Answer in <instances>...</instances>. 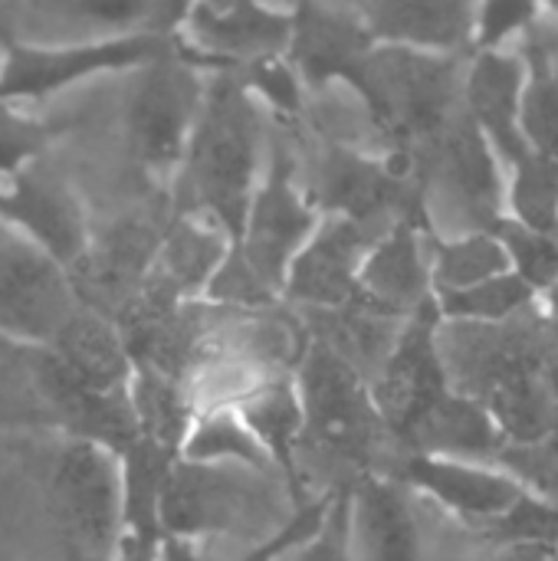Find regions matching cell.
<instances>
[{"instance_id":"6da1fadb","label":"cell","mask_w":558,"mask_h":561,"mask_svg":"<svg viewBox=\"0 0 558 561\" xmlns=\"http://www.w3.org/2000/svg\"><path fill=\"white\" fill-rule=\"evenodd\" d=\"M257 164V112L243 89L220 79L197 118L187 151V184L194 201L230 233L243 237L250 217V178Z\"/></svg>"},{"instance_id":"7a4b0ae2","label":"cell","mask_w":558,"mask_h":561,"mask_svg":"<svg viewBox=\"0 0 558 561\" xmlns=\"http://www.w3.org/2000/svg\"><path fill=\"white\" fill-rule=\"evenodd\" d=\"M378 125L401 145H428L447 122L454 102V62L408 49L365 56L352 72Z\"/></svg>"},{"instance_id":"3957f363","label":"cell","mask_w":558,"mask_h":561,"mask_svg":"<svg viewBox=\"0 0 558 561\" xmlns=\"http://www.w3.org/2000/svg\"><path fill=\"white\" fill-rule=\"evenodd\" d=\"M280 516V500L253 473L243 470H210L201 463L171 467L161 526L178 536L194 533H227V536H260L266 523Z\"/></svg>"},{"instance_id":"277c9868","label":"cell","mask_w":558,"mask_h":561,"mask_svg":"<svg viewBox=\"0 0 558 561\" xmlns=\"http://www.w3.org/2000/svg\"><path fill=\"white\" fill-rule=\"evenodd\" d=\"M53 500L72 561L109 559L118 519H125V486L105 447L89 440L66 447L56 463Z\"/></svg>"},{"instance_id":"5b68a950","label":"cell","mask_w":558,"mask_h":561,"mask_svg":"<svg viewBox=\"0 0 558 561\" xmlns=\"http://www.w3.org/2000/svg\"><path fill=\"white\" fill-rule=\"evenodd\" d=\"M303 408L309 427V447L326 460L358 467L372 460L375 414L358 371L332 348L316 345L303 365Z\"/></svg>"},{"instance_id":"8992f818","label":"cell","mask_w":558,"mask_h":561,"mask_svg":"<svg viewBox=\"0 0 558 561\" xmlns=\"http://www.w3.org/2000/svg\"><path fill=\"white\" fill-rule=\"evenodd\" d=\"M164 56V39L155 33H128L92 43H10L3 49L0 99L53 95L86 76L155 62Z\"/></svg>"},{"instance_id":"52a82bcc","label":"cell","mask_w":558,"mask_h":561,"mask_svg":"<svg viewBox=\"0 0 558 561\" xmlns=\"http://www.w3.org/2000/svg\"><path fill=\"white\" fill-rule=\"evenodd\" d=\"M197 108L194 72L174 59L148 62L128 102V135L138 161L151 171L178 164Z\"/></svg>"},{"instance_id":"ba28073f","label":"cell","mask_w":558,"mask_h":561,"mask_svg":"<svg viewBox=\"0 0 558 561\" xmlns=\"http://www.w3.org/2000/svg\"><path fill=\"white\" fill-rule=\"evenodd\" d=\"M0 217L10 220L46 260L72 266L86 253V220L69 187L36 164L0 181Z\"/></svg>"},{"instance_id":"9c48e42d","label":"cell","mask_w":558,"mask_h":561,"mask_svg":"<svg viewBox=\"0 0 558 561\" xmlns=\"http://www.w3.org/2000/svg\"><path fill=\"white\" fill-rule=\"evenodd\" d=\"M428 181L464 224L497 220V171L470 118H451L428 145Z\"/></svg>"},{"instance_id":"30bf717a","label":"cell","mask_w":558,"mask_h":561,"mask_svg":"<svg viewBox=\"0 0 558 561\" xmlns=\"http://www.w3.org/2000/svg\"><path fill=\"white\" fill-rule=\"evenodd\" d=\"M434 322H437V312L431 302H424L418 309V319L398 339V345L378 378V391H375L378 408H382L385 421L401 437L434 401H441L447 394L444 391V362L434 345Z\"/></svg>"},{"instance_id":"8fae6325","label":"cell","mask_w":558,"mask_h":561,"mask_svg":"<svg viewBox=\"0 0 558 561\" xmlns=\"http://www.w3.org/2000/svg\"><path fill=\"white\" fill-rule=\"evenodd\" d=\"M309 230H312V214L296 197V191L289 184L286 154L276 151L270 181H266V187L257 194V201L250 207L247 230H243V247H237V250L243 253L250 270L270 289H276L286 279V266H289L293 250L303 243V237Z\"/></svg>"},{"instance_id":"7c38bea8","label":"cell","mask_w":558,"mask_h":561,"mask_svg":"<svg viewBox=\"0 0 558 561\" xmlns=\"http://www.w3.org/2000/svg\"><path fill=\"white\" fill-rule=\"evenodd\" d=\"M316 197L322 207L345 210L349 220L378 224L385 214H418V197L408 184L372 161H362L342 148L326 151L316 161Z\"/></svg>"},{"instance_id":"4fadbf2b","label":"cell","mask_w":558,"mask_h":561,"mask_svg":"<svg viewBox=\"0 0 558 561\" xmlns=\"http://www.w3.org/2000/svg\"><path fill=\"white\" fill-rule=\"evenodd\" d=\"M375 243V224L358 220H335L329 224L319 240L293 263L289 293L312 306H345L358 286L355 270L362 253Z\"/></svg>"},{"instance_id":"5bb4252c","label":"cell","mask_w":558,"mask_h":561,"mask_svg":"<svg viewBox=\"0 0 558 561\" xmlns=\"http://www.w3.org/2000/svg\"><path fill=\"white\" fill-rule=\"evenodd\" d=\"M368 36L362 10L299 7L293 16V56L312 82L349 76L365 59Z\"/></svg>"},{"instance_id":"9a60e30c","label":"cell","mask_w":558,"mask_h":561,"mask_svg":"<svg viewBox=\"0 0 558 561\" xmlns=\"http://www.w3.org/2000/svg\"><path fill=\"white\" fill-rule=\"evenodd\" d=\"M0 312L23 332L53 339L69 319L59 266L39 250L0 256Z\"/></svg>"},{"instance_id":"2e32d148","label":"cell","mask_w":558,"mask_h":561,"mask_svg":"<svg viewBox=\"0 0 558 561\" xmlns=\"http://www.w3.org/2000/svg\"><path fill=\"white\" fill-rule=\"evenodd\" d=\"M62 371L95 394H122L128 378V348L99 316H69L53 335Z\"/></svg>"},{"instance_id":"e0dca14e","label":"cell","mask_w":558,"mask_h":561,"mask_svg":"<svg viewBox=\"0 0 558 561\" xmlns=\"http://www.w3.org/2000/svg\"><path fill=\"white\" fill-rule=\"evenodd\" d=\"M191 33L220 56L270 59L293 33V20L266 13L253 3H204L187 10Z\"/></svg>"},{"instance_id":"ac0fdd59","label":"cell","mask_w":558,"mask_h":561,"mask_svg":"<svg viewBox=\"0 0 558 561\" xmlns=\"http://www.w3.org/2000/svg\"><path fill=\"white\" fill-rule=\"evenodd\" d=\"M520 82H523V66L513 56L500 53H483L470 72V108L477 122L493 135L497 148L510 161H523L526 138L516 128V102H520Z\"/></svg>"},{"instance_id":"d6986e66","label":"cell","mask_w":558,"mask_h":561,"mask_svg":"<svg viewBox=\"0 0 558 561\" xmlns=\"http://www.w3.org/2000/svg\"><path fill=\"white\" fill-rule=\"evenodd\" d=\"M362 16L372 33L424 43V46H457L477 23L474 7L451 0H398L362 7Z\"/></svg>"},{"instance_id":"ffe728a7","label":"cell","mask_w":558,"mask_h":561,"mask_svg":"<svg viewBox=\"0 0 558 561\" xmlns=\"http://www.w3.org/2000/svg\"><path fill=\"white\" fill-rule=\"evenodd\" d=\"M405 477L411 483L424 486L428 493H434L441 503H447L467 516H483V519H497L523 500L520 486H513L503 477L454 467V463H437L428 457L411 460L405 467Z\"/></svg>"},{"instance_id":"44dd1931","label":"cell","mask_w":558,"mask_h":561,"mask_svg":"<svg viewBox=\"0 0 558 561\" xmlns=\"http://www.w3.org/2000/svg\"><path fill=\"white\" fill-rule=\"evenodd\" d=\"M424 263L418 237L408 224H398L372 253L362 273V293L378 299L382 306L405 312L411 306H424Z\"/></svg>"},{"instance_id":"7402d4cb","label":"cell","mask_w":558,"mask_h":561,"mask_svg":"<svg viewBox=\"0 0 558 561\" xmlns=\"http://www.w3.org/2000/svg\"><path fill=\"white\" fill-rule=\"evenodd\" d=\"M414 447L424 450H451L460 457H487L497 447V427L483 408L467 398L444 394L434 401L405 434Z\"/></svg>"},{"instance_id":"603a6c76","label":"cell","mask_w":558,"mask_h":561,"mask_svg":"<svg viewBox=\"0 0 558 561\" xmlns=\"http://www.w3.org/2000/svg\"><path fill=\"white\" fill-rule=\"evenodd\" d=\"M500 427L520 444H539L558 431V401L549 378L536 371H520L483 394Z\"/></svg>"},{"instance_id":"cb8c5ba5","label":"cell","mask_w":558,"mask_h":561,"mask_svg":"<svg viewBox=\"0 0 558 561\" xmlns=\"http://www.w3.org/2000/svg\"><path fill=\"white\" fill-rule=\"evenodd\" d=\"M368 561H421V542L408 506L395 490L368 483L358 500Z\"/></svg>"},{"instance_id":"d4e9b609","label":"cell","mask_w":558,"mask_h":561,"mask_svg":"<svg viewBox=\"0 0 558 561\" xmlns=\"http://www.w3.org/2000/svg\"><path fill=\"white\" fill-rule=\"evenodd\" d=\"M220 256H224V243L214 230H204L194 220H178L161 247V266L155 276L174 293H181L214 279L217 270L224 266Z\"/></svg>"},{"instance_id":"484cf974","label":"cell","mask_w":558,"mask_h":561,"mask_svg":"<svg viewBox=\"0 0 558 561\" xmlns=\"http://www.w3.org/2000/svg\"><path fill=\"white\" fill-rule=\"evenodd\" d=\"M132 408L138 417V431L145 440H151L161 450H174L184 444L187 434V404L181 398V391L174 388V381L161 371L141 368L135 378V391H132Z\"/></svg>"},{"instance_id":"4316f807","label":"cell","mask_w":558,"mask_h":561,"mask_svg":"<svg viewBox=\"0 0 558 561\" xmlns=\"http://www.w3.org/2000/svg\"><path fill=\"white\" fill-rule=\"evenodd\" d=\"M243 421L273 460H280L283 467H293V447H296L303 417L286 385H270L250 394L243 401Z\"/></svg>"},{"instance_id":"83f0119b","label":"cell","mask_w":558,"mask_h":561,"mask_svg":"<svg viewBox=\"0 0 558 561\" xmlns=\"http://www.w3.org/2000/svg\"><path fill=\"white\" fill-rule=\"evenodd\" d=\"M529 53H533V79L523 99V125L533 145L539 148V154L558 161V72L549 62L546 43L533 39Z\"/></svg>"},{"instance_id":"f1b7e54d","label":"cell","mask_w":558,"mask_h":561,"mask_svg":"<svg viewBox=\"0 0 558 561\" xmlns=\"http://www.w3.org/2000/svg\"><path fill=\"white\" fill-rule=\"evenodd\" d=\"M506 253L497 240L490 237H470L451 247H437V283L447 293H464L480 283L497 279L503 270Z\"/></svg>"},{"instance_id":"f546056e","label":"cell","mask_w":558,"mask_h":561,"mask_svg":"<svg viewBox=\"0 0 558 561\" xmlns=\"http://www.w3.org/2000/svg\"><path fill=\"white\" fill-rule=\"evenodd\" d=\"M516 168L520 174H516L513 204L526 227L546 233L558 217V161L533 151Z\"/></svg>"},{"instance_id":"4dcf8cb0","label":"cell","mask_w":558,"mask_h":561,"mask_svg":"<svg viewBox=\"0 0 558 561\" xmlns=\"http://www.w3.org/2000/svg\"><path fill=\"white\" fill-rule=\"evenodd\" d=\"M187 457L194 463H207V460H240L247 467L263 470L270 463V454L260 447V440L240 427V421H234L230 414H214L207 417L187 440Z\"/></svg>"},{"instance_id":"1f68e13d","label":"cell","mask_w":558,"mask_h":561,"mask_svg":"<svg viewBox=\"0 0 558 561\" xmlns=\"http://www.w3.org/2000/svg\"><path fill=\"white\" fill-rule=\"evenodd\" d=\"M533 289L523 276H497L490 283H480L464 293L444 296V312L451 316H470V319H510L529 302Z\"/></svg>"},{"instance_id":"d6a6232c","label":"cell","mask_w":558,"mask_h":561,"mask_svg":"<svg viewBox=\"0 0 558 561\" xmlns=\"http://www.w3.org/2000/svg\"><path fill=\"white\" fill-rule=\"evenodd\" d=\"M49 145V128L0 99V181L20 174Z\"/></svg>"},{"instance_id":"836d02e7","label":"cell","mask_w":558,"mask_h":561,"mask_svg":"<svg viewBox=\"0 0 558 561\" xmlns=\"http://www.w3.org/2000/svg\"><path fill=\"white\" fill-rule=\"evenodd\" d=\"M490 539L503 546H553L558 539V510L520 500L503 516L490 519Z\"/></svg>"},{"instance_id":"e575fe53","label":"cell","mask_w":558,"mask_h":561,"mask_svg":"<svg viewBox=\"0 0 558 561\" xmlns=\"http://www.w3.org/2000/svg\"><path fill=\"white\" fill-rule=\"evenodd\" d=\"M500 237L510 247L520 273L529 286H549L558 276V243L539 230L520 224H500Z\"/></svg>"},{"instance_id":"d590c367","label":"cell","mask_w":558,"mask_h":561,"mask_svg":"<svg viewBox=\"0 0 558 561\" xmlns=\"http://www.w3.org/2000/svg\"><path fill=\"white\" fill-rule=\"evenodd\" d=\"M322 533V506H309V510H303L266 549H260V552H253V556H247L243 561H273L283 549H296V546H303L306 539H312V536H319ZM164 561H210L207 556H201L197 549H191V546H184V542H168L164 546Z\"/></svg>"},{"instance_id":"8d00e7d4","label":"cell","mask_w":558,"mask_h":561,"mask_svg":"<svg viewBox=\"0 0 558 561\" xmlns=\"http://www.w3.org/2000/svg\"><path fill=\"white\" fill-rule=\"evenodd\" d=\"M210 296L227 302V306H266L270 302V286L250 270L240 250L217 270L210 279Z\"/></svg>"},{"instance_id":"74e56055","label":"cell","mask_w":558,"mask_h":561,"mask_svg":"<svg viewBox=\"0 0 558 561\" xmlns=\"http://www.w3.org/2000/svg\"><path fill=\"white\" fill-rule=\"evenodd\" d=\"M500 460L543 493H558V431L539 444H520L503 450Z\"/></svg>"},{"instance_id":"f35d334b","label":"cell","mask_w":558,"mask_h":561,"mask_svg":"<svg viewBox=\"0 0 558 561\" xmlns=\"http://www.w3.org/2000/svg\"><path fill=\"white\" fill-rule=\"evenodd\" d=\"M247 76H250V82H253L257 89H263L280 108H286V112H296V108H299V89H296V79H293V72H289L286 66H280V62H273V59H260V62H253V66L247 69Z\"/></svg>"},{"instance_id":"ab89813d","label":"cell","mask_w":558,"mask_h":561,"mask_svg":"<svg viewBox=\"0 0 558 561\" xmlns=\"http://www.w3.org/2000/svg\"><path fill=\"white\" fill-rule=\"evenodd\" d=\"M536 13L533 3H516V0H503V3H490L483 7L480 13V39L490 46V43H500L506 33H513L516 26L529 23Z\"/></svg>"},{"instance_id":"60d3db41","label":"cell","mask_w":558,"mask_h":561,"mask_svg":"<svg viewBox=\"0 0 558 561\" xmlns=\"http://www.w3.org/2000/svg\"><path fill=\"white\" fill-rule=\"evenodd\" d=\"M296 561H345V503H335L322 533H319V542L312 549H306Z\"/></svg>"},{"instance_id":"b9f144b4","label":"cell","mask_w":558,"mask_h":561,"mask_svg":"<svg viewBox=\"0 0 558 561\" xmlns=\"http://www.w3.org/2000/svg\"><path fill=\"white\" fill-rule=\"evenodd\" d=\"M480 561H549V546H506Z\"/></svg>"},{"instance_id":"7bdbcfd3","label":"cell","mask_w":558,"mask_h":561,"mask_svg":"<svg viewBox=\"0 0 558 561\" xmlns=\"http://www.w3.org/2000/svg\"><path fill=\"white\" fill-rule=\"evenodd\" d=\"M151 549H155V542H145V539L128 536V539L122 542V556H118V561H155Z\"/></svg>"},{"instance_id":"ee69618b","label":"cell","mask_w":558,"mask_h":561,"mask_svg":"<svg viewBox=\"0 0 558 561\" xmlns=\"http://www.w3.org/2000/svg\"><path fill=\"white\" fill-rule=\"evenodd\" d=\"M546 378H549V388H553L558 401V339L549 342V371H546Z\"/></svg>"},{"instance_id":"f6af8a7d","label":"cell","mask_w":558,"mask_h":561,"mask_svg":"<svg viewBox=\"0 0 558 561\" xmlns=\"http://www.w3.org/2000/svg\"><path fill=\"white\" fill-rule=\"evenodd\" d=\"M0 72H3V53H0Z\"/></svg>"}]
</instances>
